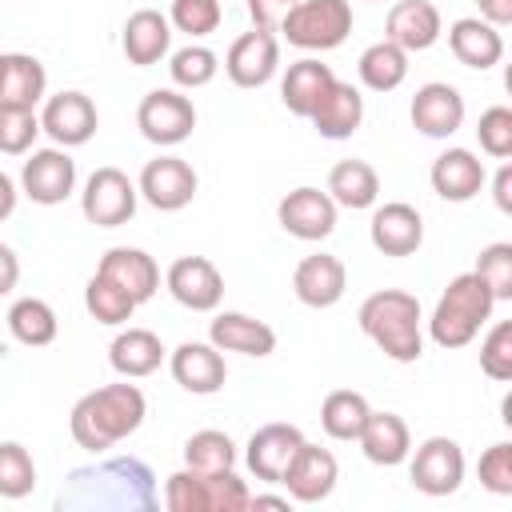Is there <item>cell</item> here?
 <instances>
[{"mask_svg": "<svg viewBox=\"0 0 512 512\" xmlns=\"http://www.w3.org/2000/svg\"><path fill=\"white\" fill-rule=\"evenodd\" d=\"M152 512L156 508V476L136 456H108L88 468H76L68 484L56 492V512Z\"/></svg>", "mask_w": 512, "mask_h": 512, "instance_id": "1", "label": "cell"}, {"mask_svg": "<svg viewBox=\"0 0 512 512\" xmlns=\"http://www.w3.org/2000/svg\"><path fill=\"white\" fill-rule=\"evenodd\" d=\"M144 416H148V400H144V392L136 384H128V380L124 384H104V388L84 392L72 404L68 432L84 452L100 456L112 444L128 440L144 424Z\"/></svg>", "mask_w": 512, "mask_h": 512, "instance_id": "2", "label": "cell"}, {"mask_svg": "<svg viewBox=\"0 0 512 512\" xmlns=\"http://www.w3.org/2000/svg\"><path fill=\"white\" fill-rule=\"evenodd\" d=\"M360 332L396 364H416L424 356V336H420V300L404 288H380L364 296L360 312Z\"/></svg>", "mask_w": 512, "mask_h": 512, "instance_id": "3", "label": "cell"}, {"mask_svg": "<svg viewBox=\"0 0 512 512\" xmlns=\"http://www.w3.org/2000/svg\"><path fill=\"white\" fill-rule=\"evenodd\" d=\"M492 312H496V296L488 292V284L476 272H460L440 292V300L428 316V336L440 348H464L492 320Z\"/></svg>", "mask_w": 512, "mask_h": 512, "instance_id": "4", "label": "cell"}, {"mask_svg": "<svg viewBox=\"0 0 512 512\" xmlns=\"http://www.w3.org/2000/svg\"><path fill=\"white\" fill-rule=\"evenodd\" d=\"M248 500H252V492L232 468H224V472L180 468L164 480L168 512H244Z\"/></svg>", "mask_w": 512, "mask_h": 512, "instance_id": "5", "label": "cell"}, {"mask_svg": "<svg viewBox=\"0 0 512 512\" xmlns=\"http://www.w3.org/2000/svg\"><path fill=\"white\" fill-rule=\"evenodd\" d=\"M276 32H284V40L304 52L340 48L352 32V4L348 0H296Z\"/></svg>", "mask_w": 512, "mask_h": 512, "instance_id": "6", "label": "cell"}, {"mask_svg": "<svg viewBox=\"0 0 512 512\" xmlns=\"http://www.w3.org/2000/svg\"><path fill=\"white\" fill-rule=\"evenodd\" d=\"M136 200H140V192H136V184L128 180V172L104 164V168H96V172L84 180L80 212H84V220L96 224V228H120V224H128V220L136 216Z\"/></svg>", "mask_w": 512, "mask_h": 512, "instance_id": "7", "label": "cell"}, {"mask_svg": "<svg viewBox=\"0 0 512 512\" xmlns=\"http://www.w3.org/2000/svg\"><path fill=\"white\" fill-rule=\"evenodd\" d=\"M136 128L148 144H160V148H176L192 136L196 128V108L184 92L176 88H156L140 100L136 108Z\"/></svg>", "mask_w": 512, "mask_h": 512, "instance_id": "8", "label": "cell"}, {"mask_svg": "<svg viewBox=\"0 0 512 512\" xmlns=\"http://www.w3.org/2000/svg\"><path fill=\"white\" fill-rule=\"evenodd\" d=\"M20 192L32 204H64L76 192V160L68 156V148H36L28 152L24 168H20Z\"/></svg>", "mask_w": 512, "mask_h": 512, "instance_id": "9", "label": "cell"}, {"mask_svg": "<svg viewBox=\"0 0 512 512\" xmlns=\"http://www.w3.org/2000/svg\"><path fill=\"white\" fill-rule=\"evenodd\" d=\"M408 480L424 496H452L464 484V448L452 436H428L408 464Z\"/></svg>", "mask_w": 512, "mask_h": 512, "instance_id": "10", "label": "cell"}, {"mask_svg": "<svg viewBox=\"0 0 512 512\" xmlns=\"http://www.w3.org/2000/svg\"><path fill=\"white\" fill-rule=\"evenodd\" d=\"M196 188H200V176L188 160L180 156H156L140 168V180H136V192L156 208V212H180L196 200Z\"/></svg>", "mask_w": 512, "mask_h": 512, "instance_id": "11", "label": "cell"}, {"mask_svg": "<svg viewBox=\"0 0 512 512\" xmlns=\"http://www.w3.org/2000/svg\"><path fill=\"white\" fill-rule=\"evenodd\" d=\"M164 288L188 312H216L224 300V276L208 256H180L164 272Z\"/></svg>", "mask_w": 512, "mask_h": 512, "instance_id": "12", "label": "cell"}, {"mask_svg": "<svg viewBox=\"0 0 512 512\" xmlns=\"http://www.w3.org/2000/svg\"><path fill=\"white\" fill-rule=\"evenodd\" d=\"M280 68V40L276 32L252 28L244 36H236L224 52V72L236 88H264Z\"/></svg>", "mask_w": 512, "mask_h": 512, "instance_id": "13", "label": "cell"}, {"mask_svg": "<svg viewBox=\"0 0 512 512\" xmlns=\"http://www.w3.org/2000/svg\"><path fill=\"white\" fill-rule=\"evenodd\" d=\"M336 200L328 196V192H320V188H312V184H300V188H292L280 204H276V220H280V228L288 232V236H296V240H324V236H332L336 232Z\"/></svg>", "mask_w": 512, "mask_h": 512, "instance_id": "14", "label": "cell"}, {"mask_svg": "<svg viewBox=\"0 0 512 512\" xmlns=\"http://www.w3.org/2000/svg\"><path fill=\"white\" fill-rule=\"evenodd\" d=\"M96 104L84 96V92H56V96H44V108H40V132L52 136L56 148H80L96 136Z\"/></svg>", "mask_w": 512, "mask_h": 512, "instance_id": "15", "label": "cell"}, {"mask_svg": "<svg viewBox=\"0 0 512 512\" xmlns=\"http://www.w3.org/2000/svg\"><path fill=\"white\" fill-rule=\"evenodd\" d=\"M336 480H340L336 456L328 448H320V444H308V440L296 448V456L288 460V468L280 476V484L288 488V496L296 504H320V500H328L332 488H336Z\"/></svg>", "mask_w": 512, "mask_h": 512, "instance_id": "16", "label": "cell"}, {"mask_svg": "<svg viewBox=\"0 0 512 512\" xmlns=\"http://www.w3.org/2000/svg\"><path fill=\"white\" fill-rule=\"evenodd\" d=\"M412 128L428 140H448L460 124H464V96L456 84H444V80H428L416 88L412 96Z\"/></svg>", "mask_w": 512, "mask_h": 512, "instance_id": "17", "label": "cell"}, {"mask_svg": "<svg viewBox=\"0 0 512 512\" xmlns=\"http://www.w3.org/2000/svg\"><path fill=\"white\" fill-rule=\"evenodd\" d=\"M300 444H304V432H300L296 424H284V420L264 424V428H256V432L248 436V444H244V464H248V472H252L256 480L280 484V476H284V468H288V460L296 456Z\"/></svg>", "mask_w": 512, "mask_h": 512, "instance_id": "18", "label": "cell"}, {"mask_svg": "<svg viewBox=\"0 0 512 512\" xmlns=\"http://www.w3.org/2000/svg\"><path fill=\"white\" fill-rule=\"evenodd\" d=\"M368 240L380 256H412L424 244V216L404 200H388L372 212Z\"/></svg>", "mask_w": 512, "mask_h": 512, "instance_id": "19", "label": "cell"}, {"mask_svg": "<svg viewBox=\"0 0 512 512\" xmlns=\"http://www.w3.org/2000/svg\"><path fill=\"white\" fill-rule=\"evenodd\" d=\"M168 368H172V380L184 392H192V396H212L228 380V368H224L220 348L216 344H200V340L176 344L172 356H168Z\"/></svg>", "mask_w": 512, "mask_h": 512, "instance_id": "20", "label": "cell"}, {"mask_svg": "<svg viewBox=\"0 0 512 512\" xmlns=\"http://www.w3.org/2000/svg\"><path fill=\"white\" fill-rule=\"evenodd\" d=\"M344 288H348V268L332 252H312L292 272V292L308 308H332V304H340Z\"/></svg>", "mask_w": 512, "mask_h": 512, "instance_id": "21", "label": "cell"}, {"mask_svg": "<svg viewBox=\"0 0 512 512\" xmlns=\"http://www.w3.org/2000/svg\"><path fill=\"white\" fill-rule=\"evenodd\" d=\"M440 32H444V20H440V8L432 0H396L388 8L384 40L400 44L408 56L432 48L440 40Z\"/></svg>", "mask_w": 512, "mask_h": 512, "instance_id": "22", "label": "cell"}, {"mask_svg": "<svg viewBox=\"0 0 512 512\" xmlns=\"http://www.w3.org/2000/svg\"><path fill=\"white\" fill-rule=\"evenodd\" d=\"M96 272H100V276H108L112 284H120L136 304L152 300V296H156V288H160V264H156L144 248H128V244L108 248V252L100 256Z\"/></svg>", "mask_w": 512, "mask_h": 512, "instance_id": "23", "label": "cell"}, {"mask_svg": "<svg viewBox=\"0 0 512 512\" xmlns=\"http://www.w3.org/2000/svg\"><path fill=\"white\" fill-rule=\"evenodd\" d=\"M208 344H216L220 352H240V356H272L276 352V332L272 324L248 316V312H220L208 324Z\"/></svg>", "mask_w": 512, "mask_h": 512, "instance_id": "24", "label": "cell"}, {"mask_svg": "<svg viewBox=\"0 0 512 512\" xmlns=\"http://www.w3.org/2000/svg\"><path fill=\"white\" fill-rule=\"evenodd\" d=\"M312 128L324 140H348L356 136V128L364 124V96L360 88H352L348 80H332V88L320 96V104L312 108Z\"/></svg>", "mask_w": 512, "mask_h": 512, "instance_id": "25", "label": "cell"}, {"mask_svg": "<svg viewBox=\"0 0 512 512\" xmlns=\"http://www.w3.org/2000/svg\"><path fill=\"white\" fill-rule=\"evenodd\" d=\"M428 180H432V192H436L440 200L464 204V200H472V196L484 188L488 172H484V164H480L468 148H448V152H440V156L432 160Z\"/></svg>", "mask_w": 512, "mask_h": 512, "instance_id": "26", "label": "cell"}, {"mask_svg": "<svg viewBox=\"0 0 512 512\" xmlns=\"http://www.w3.org/2000/svg\"><path fill=\"white\" fill-rule=\"evenodd\" d=\"M120 48L128 56V64L136 68H148V64H160L172 48V24L168 16H160L156 8H140L124 20V36H120Z\"/></svg>", "mask_w": 512, "mask_h": 512, "instance_id": "27", "label": "cell"}, {"mask_svg": "<svg viewBox=\"0 0 512 512\" xmlns=\"http://www.w3.org/2000/svg\"><path fill=\"white\" fill-rule=\"evenodd\" d=\"M448 48H452V56H456L464 68L484 72V68H496V64H500V56H504V36H500V28H492V24L480 20V16H460V20H452V28H448Z\"/></svg>", "mask_w": 512, "mask_h": 512, "instance_id": "28", "label": "cell"}, {"mask_svg": "<svg viewBox=\"0 0 512 512\" xmlns=\"http://www.w3.org/2000/svg\"><path fill=\"white\" fill-rule=\"evenodd\" d=\"M356 444H360V452H364L372 464L396 468V464H404L408 452H412V432H408L404 416H396V412H368V420H364Z\"/></svg>", "mask_w": 512, "mask_h": 512, "instance_id": "29", "label": "cell"}, {"mask_svg": "<svg viewBox=\"0 0 512 512\" xmlns=\"http://www.w3.org/2000/svg\"><path fill=\"white\" fill-rule=\"evenodd\" d=\"M108 364H112V372H120L124 380L152 376V372L164 364V344H160V336L148 332V328H124V332H116V340L108 344Z\"/></svg>", "mask_w": 512, "mask_h": 512, "instance_id": "30", "label": "cell"}, {"mask_svg": "<svg viewBox=\"0 0 512 512\" xmlns=\"http://www.w3.org/2000/svg\"><path fill=\"white\" fill-rule=\"evenodd\" d=\"M332 80H336V72H332L328 64L304 56V60L288 64V72H284V80H280V100H284V108H288L292 116H304V120H308L312 108L320 104V96L332 88Z\"/></svg>", "mask_w": 512, "mask_h": 512, "instance_id": "31", "label": "cell"}, {"mask_svg": "<svg viewBox=\"0 0 512 512\" xmlns=\"http://www.w3.org/2000/svg\"><path fill=\"white\" fill-rule=\"evenodd\" d=\"M324 192L336 200V208L360 212V208H372L380 200V176L368 160H340V164H332Z\"/></svg>", "mask_w": 512, "mask_h": 512, "instance_id": "32", "label": "cell"}, {"mask_svg": "<svg viewBox=\"0 0 512 512\" xmlns=\"http://www.w3.org/2000/svg\"><path fill=\"white\" fill-rule=\"evenodd\" d=\"M356 76H360V84L368 92H392L408 76V52L400 44H392V40H376V44H368L360 52Z\"/></svg>", "mask_w": 512, "mask_h": 512, "instance_id": "33", "label": "cell"}, {"mask_svg": "<svg viewBox=\"0 0 512 512\" xmlns=\"http://www.w3.org/2000/svg\"><path fill=\"white\" fill-rule=\"evenodd\" d=\"M48 92V72L36 56L28 52H8V72L0 84V104H16V108H36L44 104Z\"/></svg>", "mask_w": 512, "mask_h": 512, "instance_id": "34", "label": "cell"}, {"mask_svg": "<svg viewBox=\"0 0 512 512\" xmlns=\"http://www.w3.org/2000/svg\"><path fill=\"white\" fill-rule=\"evenodd\" d=\"M4 320H8L12 340H20V344H28V348H44V344H52L56 332H60V320H56L52 304L40 300V296H20V300L8 308Z\"/></svg>", "mask_w": 512, "mask_h": 512, "instance_id": "35", "label": "cell"}, {"mask_svg": "<svg viewBox=\"0 0 512 512\" xmlns=\"http://www.w3.org/2000/svg\"><path fill=\"white\" fill-rule=\"evenodd\" d=\"M372 404L364 392H352V388H336L324 396L320 404V428L332 436V440H356L364 420H368Z\"/></svg>", "mask_w": 512, "mask_h": 512, "instance_id": "36", "label": "cell"}, {"mask_svg": "<svg viewBox=\"0 0 512 512\" xmlns=\"http://www.w3.org/2000/svg\"><path fill=\"white\" fill-rule=\"evenodd\" d=\"M84 308H88V316L96 320V324H108V328H120V324H128L132 320V312L140 308L120 284H112L108 276H92L88 284H84Z\"/></svg>", "mask_w": 512, "mask_h": 512, "instance_id": "37", "label": "cell"}, {"mask_svg": "<svg viewBox=\"0 0 512 512\" xmlns=\"http://www.w3.org/2000/svg\"><path fill=\"white\" fill-rule=\"evenodd\" d=\"M216 72H220V56H216L208 44H184V48H176V52L168 56V76H172V84H176V88H188V92L212 84Z\"/></svg>", "mask_w": 512, "mask_h": 512, "instance_id": "38", "label": "cell"}, {"mask_svg": "<svg viewBox=\"0 0 512 512\" xmlns=\"http://www.w3.org/2000/svg\"><path fill=\"white\" fill-rule=\"evenodd\" d=\"M184 468H196V472L236 468V444H232V436L228 432H216V428L192 432L188 444H184Z\"/></svg>", "mask_w": 512, "mask_h": 512, "instance_id": "39", "label": "cell"}, {"mask_svg": "<svg viewBox=\"0 0 512 512\" xmlns=\"http://www.w3.org/2000/svg\"><path fill=\"white\" fill-rule=\"evenodd\" d=\"M36 488V460L24 444L0 440V496L4 500H24Z\"/></svg>", "mask_w": 512, "mask_h": 512, "instance_id": "40", "label": "cell"}, {"mask_svg": "<svg viewBox=\"0 0 512 512\" xmlns=\"http://www.w3.org/2000/svg\"><path fill=\"white\" fill-rule=\"evenodd\" d=\"M36 136H40V116H36V108L0 104V152H4V156H24V152H32Z\"/></svg>", "mask_w": 512, "mask_h": 512, "instance_id": "41", "label": "cell"}, {"mask_svg": "<svg viewBox=\"0 0 512 512\" xmlns=\"http://www.w3.org/2000/svg\"><path fill=\"white\" fill-rule=\"evenodd\" d=\"M472 272L488 284V292L496 296V304L500 300H512V244L508 240H496V244L480 248Z\"/></svg>", "mask_w": 512, "mask_h": 512, "instance_id": "42", "label": "cell"}, {"mask_svg": "<svg viewBox=\"0 0 512 512\" xmlns=\"http://www.w3.org/2000/svg\"><path fill=\"white\" fill-rule=\"evenodd\" d=\"M220 20H224L220 0H172V8H168V24L192 40L216 32Z\"/></svg>", "mask_w": 512, "mask_h": 512, "instance_id": "43", "label": "cell"}, {"mask_svg": "<svg viewBox=\"0 0 512 512\" xmlns=\"http://www.w3.org/2000/svg\"><path fill=\"white\" fill-rule=\"evenodd\" d=\"M476 140L488 156L496 160H508L512 156V108L508 104H492L480 112V124H476Z\"/></svg>", "mask_w": 512, "mask_h": 512, "instance_id": "44", "label": "cell"}, {"mask_svg": "<svg viewBox=\"0 0 512 512\" xmlns=\"http://www.w3.org/2000/svg\"><path fill=\"white\" fill-rule=\"evenodd\" d=\"M480 368L492 380H512V320H496L480 344Z\"/></svg>", "mask_w": 512, "mask_h": 512, "instance_id": "45", "label": "cell"}, {"mask_svg": "<svg viewBox=\"0 0 512 512\" xmlns=\"http://www.w3.org/2000/svg\"><path fill=\"white\" fill-rule=\"evenodd\" d=\"M476 476L492 496H512V444L500 440V444L484 448V456L476 464Z\"/></svg>", "mask_w": 512, "mask_h": 512, "instance_id": "46", "label": "cell"}, {"mask_svg": "<svg viewBox=\"0 0 512 512\" xmlns=\"http://www.w3.org/2000/svg\"><path fill=\"white\" fill-rule=\"evenodd\" d=\"M296 0H248V16H252V28H264V32H276L280 20L292 12Z\"/></svg>", "mask_w": 512, "mask_h": 512, "instance_id": "47", "label": "cell"}, {"mask_svg": "<svg viewBox=\"0 0 512 512\" xmlns=\"http://www.w3.org/2000/svg\"><path fill=\"white\" fill-rule=\"evenodd\" d=\"M480 20H488L492 28H508L512 24V0H476Z\"/></svg>", "mask_w": 512, "mask_h": 512, "instance_id": "48", "label": "cell"}, {"mask_svg": "<svg viewBox=\"0 0 512 512\" xmlns=\"http://www.w3.org/2000/svg\"><path fill=\"white\" fill-rule=\"evenodd\" d=\"M16 280H20V260L8 244H0V296H8L16 288Z\"/></svg>", "mask_w": 512, "mask_h": 512, "instance_id": "49", "label": "cell"}, {"mask_svg": "<svg viewBox=\"0 0 512 512\" xmlns=\"http://www.w3.org/2000/svg\"><path fill=\"white\" fill-rule=\"evenodd\" d=\"M492 200L500 212H512V164H500V172L492 180Z\"/></svg>", "mask_w": 512, "mask_h": 512, "instance_id": "50", "label": "cell"}, {"mask_svg": "<svg viewBox=\"0 0 512 512\" xmlns=\"http://www.w3.org/2000/svg\"><path fill=\"white\" fill-rule=\"evenodd\" d=\"M16 180L8 176V172H0V220H8L12 212H16Z\"/></svg>", "mask_w": 512, "mask_h": 512, "instance_id": "51", "label": "cell"}, {"mask_svg": "<svg viewBox=\"0 0 512 512\" xmlns=\"http://www.w3.org/2000/svg\"><path fill=\"white\" fill-rule=\"evenodd\" d=\"M248 508H280V512H288L292 508V496H268L264 492V496H252Z\"/></svg>", "mask_w": 512, "mask_h": 512, "instance_id": "52", "label": "cell"}, {"mask_svg": "<svg viewBox=\"0 0 512 512\" xmlns=\"http://www.w3.org/2000/svg\"><path fill=\"white\" fill-rule=\"evenodd\" d=\"M4 72H8V52H0V84H4Z\"/></svg>", "mask_w": 512, "mask_h": 512, "instance_id": "53", "label": "cell"}]
</instances>
